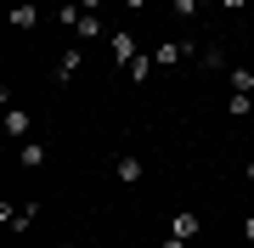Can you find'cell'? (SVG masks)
<instances>
[{
  "label": "cell",
  "instance_id": "19",
  "mask_svg": "<svg viewBox=\"0 0 254 248\" xmlns=\"http://www.w3.org/2000/svg\"><path fill=\"white\" fill-rule=\"evenodd\" d=\"M79 6H85V11H102V0H79Z\"/></svg>",
  "mask_w": 254,
  "mask_h": 248
},
{
  "label": "cell",
  "instance_id": "18",
  "mask_svg": "<svg viewBox=\"0 0 254 248\" xmlns=\"http://www.w3.org/2000/svg\"><path fill=\"white\" fill-rule=\"evenodd\" d=\"M125 6H130V11H147V0H125Z\"/></svg>",
  "mask_w": 254,
  "mask_h": 248
},
{
  "label": "cell",
  "instance_id": "4",
  "mask_svg": "<svg viewBox=\"0 0 254 248\" xmlns=\"http://www.w3.org/2000/svg\"><path fill=\"white\" fill-rule=\"evenodd\" d=\"M136 34H113V68H125V74H130V62H136Z\"/></svg>",
  "mask_w": 254,
  "mask_h": 248
},
{
  "label": "cell",
  "instance_id": "10",
  "mask_svg": "<svg viewBox=\"0 0 254 248\" xmlns=\"http://www.w3.org/2000/svg\"><path fill=\"white\" fill-rule=\"evenodd\" d=\"M96 34H102V17H96V11H85V17H79V28H73V40L85 46V40H96Z\"/></svg>",
  "mask_w": 254,
  "mask_h": 248
},
{
  "label": "cell",
  "instance_id": "1",
  "mask_svg": "<svg viewBox=\"0 0 254 248\" xmlns=\"http://www.w3.org/2000/svg\"><path fill=\"white\" fill-rule=\"evenodd\" d=\"M79 68H85V46H79V40H73V46H68L63 56H57V68H51V85H57V91H63V85H68L73 74H79Z\"/></svg>",
  "mask_w": 254,
  "mask_h": 248
},
{
  "label": "cell",
  "instance_id": "6",
  "mask_svg": "<svg viewBox=\"0 0 254 248\" xmlns=\"http://www.w3.org/2000/svg\"><path fill=\"white\" fill-rule=\"evenodd\" d=\"M113 175H119V181H125V186H136V181H141V158H136V152H119Z\"/></svg>",
  "mask_w": 254,
  "mask_h": 248
},
{
  "label": "cell",
  "instance_id": "7",
  "mask_svg": "<svg viewBox=\"0 0 254 248\" xmlns=\"http://www.w3.org/2000/svg\"><path fill=\"white\" fill-rule=\"evenodd\" d=\"M198 231H203V220H198V214H175L170 237H181V243H192V237H198Z\"/></svg>",
  "mask_w": 254,
  "mask_h": 248
},
{
  "label": "cell",
  "instance_id": "2",
  "mask_svg": "<svg viewBox=\"0 0 254 248\" xmlns=\"http://www.w3.org/2000/svg\"><path fill=\"white\" fill-rule=\"evenodd\" d=\"M34 214H40V203H23V209L0 203V226H11V231H28V226H34Z\"/></svg>",
  "mask_w": 254,
  "mask_h": 248
},
{
  "label": "cell",
  "instance_id": "5",
  "mask_svg": "<svg viewBox=\"0 0 254 248\" xmlns=\"http://www.w3.org/2000/svg\"><path fill=\"white\" fill-rule=\"evenodd\" d=\"M28 124H34V119H28L23 107H6V141H17V147H23V141H28Z\"/></svg>",
  "mask_w": 254,
  "mask_h": 248
},
{
  "label": "cell",
  "instance_id": "3",
  "mask_svg": "<svg viewBox=\"0 0 254 248\" xmlns=\"http://www.w3.org/2000/svg\"><path fill=\"white\" fill-rule=\"evenodd\" d=\"M187 56H192L187 40H164V46L153 51V62H158V68H175V62H187Z\"/></svg>",
  "mask_w": 254,
  "mask_h": 248
},
{
  "label": "cell",
  "instance_id": "15",
  "mask_svg": "<svg viewBox=\"0 0 254 248\" xmlns=\"http://www.w3.org/2000/svg\"><path fill=\"white\" fill-rule=\"evenodd\" d=\"M170 6H175V17H192V11H198V6H209V0H170Z\"/></svg>",
  "mask_w": 254,
  "mask_h": 248
},
{
  "label": "cell",
  "instance_id": "11",
  "mask_svg": "<svg viewBox=\"0 0 254 248\" xmlns=\"http://www.w3.org/2000/svg\"><path fill=\"white\" fill-rule=\"evenodd\" d=\"M226 113H232V119H249V113H254V96L232 91V96H226Z\"/></svg>",
  "mask_w": 254,
  "mask_h": 248
},
{
  "label": "cell",
  "instance_id": "20",
  "mask_svg": "<svg viewBox=\"0 0 254 248\" xmlns=\"http://www.w3.org/2000/svg\"><path fill=\"white\" fill-rule=\"evenodd\" d=\"M164 248H187V243H181V237H170V243H164Z\"/></svg>",
  "mask_w": 254,
  "mask_h": 248
},
{
  "label": "cell",
  "instance_id": "12",
  "mask_svg": "<svg viewBox=\"0 0 254 248\" xmlns=\"http://www.w3.org/2000/svg\"><path fill=\"white\" fill-rule=\"evenodd\" d=\"M79 17H85L79 0H73V6H57V28H79Z\"/></svg>",
  "mask_w": 254,
  "mask_h": 248
},
{
  "label": "cell",
  "instance_id": "14",
  "mask_svg": "<svg viewBox=\"0 0 254 248\" xmlns=\"http://www.w3.org/2000/svg\"><path fill=\"white\" fill-rule=\"evenodd\" d=\"M232 91H243V96H254V68H232Z\"/></svg>",
  "mask_w": 254,
  "mask_h": 248
},
{
  "label": "cell",
  "instance_id": "9",
  "mask_svg": "<svg viewBox=\"0 0 254 248\" xmlns=\"http://www.w3.org/2000/svg\"><path fill=\"white\" fill-rule=\"evenodd\" d=\"M34 23H40L34 6H11V28H17V34H34Z\"/></svg>",
  "mask_w": 254,
  "mask_h": 248
},
{
  "label": "cell",
  "instance_id": "13",
  "mask_svg": "<svg viewBox=\"0 0 254 248\" xmlns=\"http://www.w3.org/2000/svg\"><path fill=\"white\" fill-rule=\"evenodd\" d=\"M153 56H136V62H130V85H147V79H153Z\"/></svg>",
  "mask_w": 254,
  "mask_h": 248
},
{
  "label": "cell",
  "instance_id": "21",
  "mask_svg": "<svg viewBox=\"0 0 254 248\" xmlns=\"http://www.w3.org/2000/svg\"><path fill=\"white\" fill-rule=\"evenodd\" d=\"M11 6H34V0H11Z\"/></svg>",
  "mask_w": 254,
  "mask_h": 248
},
{
  "label": "cell",
  "instance_id": "16",
  "mask_svg": "<svg viewBox=\"0 0 254 248\" xmlns=\"http://www.w3.org/2000/svg\"><path fill=\"white\" fill-rule=\"evenodd\" d=\"M243 237H249V243H254V214H243Z\"/></svg>",
  "mask_w": 254,
  "mask_h": 248
},
{
  "label": "cell",
  "instance_id": "17",
  "mask_svg": "<svg viewBox=\"0 0 254 248\" xmlns=\"http://www.w3.org/2000/svg\"><path fill=\"white\" fill-rule=\"evenodd\" d=\"M220 6H226V11H243V6H249V0H220Z\"/></svg>",
  "mask_w": 254,
  "mask_h": 248
},
{
  "label": "cell",
  "instance_id": "8",
  "mask_svg": "<svg viewBox=\"0 0 254 248\" xmlns=\"http://www.w3.org/2000/svg\"><path fill=\"white\" fill-rule=\"evenodd\" d=\"M17 158H23V169H40V164H46V141H23Z\"/></svg>",
  "mask_w": 254,
  "mask_h": 248
}]
</instances>
